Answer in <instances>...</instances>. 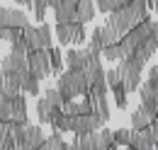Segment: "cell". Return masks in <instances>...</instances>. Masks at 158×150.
I'll list each match as a JSON object with an SVG mask.
<instances>
[{
	"label": "cell",
	"mask_w": 158,
	"mask_h": 150,
	"mask_svg": "<svg viewBox=\"0 0 158 150\" xmlns=\"http://www.w3.org/2000/svg\"><path fill=\"white\" fill-rule=\"evenodd\" d=\"M148 15L146 0H129L124 7H119L114 12L107 15V22L100 27V37H102V46L107 44H117L129 29H134L136 24H141Z\"/></svg>",
	"instance_id": "obj_1"
},
{
	"label": "cell",
	"mask_w": 158,
	"mask_h": 150,
	"mask_svg": "<svg viewBox=\"0 0 158 150\" xmlns=\"http://www.w3.org/2000/svg\"><path fill=\"white\" fill-rule=\"evenodd\" d=\"M148 37H158V22L153 17H146L141 24H136L134 29H129L124 37L117 41V46H119V51H122V58H127V56H131L134 51H136L139 46L146 41Z\"/></svg>",
	"instance_id": "obj_2"
},
{
	"label": "cell",
	"mask_w": 158,
	"mask_h": 150,
	"mask_svg": "<svg viewBox=\"0 0 158 150\" xmlns=\"http://www.w3.org/2000/svg\"><path fill=\"white\" fill-rule=\"evenodd\" d=\"M0 121L29 124L27 121V99H24V94H7L0 90Z\"/></svg>",
	"instance_id": "obj_3"
},
{
	"label": "cell",
	"mask_w": 158,
	"mask_h": 150,
	"mask_svg": "<svg viewBox=\"0 0 158 150\" xmlns=\"http://www.w3.org/2000/svg\"><path fill=\"white\" fill-rule=\"evenodd\" d=\"M56 90H59V94L63 97V102H68V99H76L80 94H85L88 82H85V77H83L80 70H63V73L59 75Z\"/></svg>",
	"instance_id": "obj_4"
},
{
	"label": "cell",
	"mask_w": 158,
	"mask_h": 150,
	"mask_svg": "<svg viewBox=\"0 0 158 150\" xmlns=\"http://www.w3.org/2000/svg\"><path fill=\"white\" fill-rule=\"evenodd\" d=\"M85 102L90 107V114L98 116L102 124H107L110 119V104H107V85L105 82H95L85 90Z\"/></svg>",
	"instance_id": "obj_5"
},
{
	"label": "cell",
	"mask_w": 158,
	"mask_h": 150,
	"mask_svg": "<svg viewBox=\"0 0 158 150\" xmlns=\"http://www.w3.org/2000/svg\"><path fill=\"white\" fill-rule=\"evenodd\" d=\"M117 73L122 77V87L127 90V94L139 90V85H141V73H143V65L139 63L136 58L127 56V58H119L117 61Z\"/></svg>",
	"instance_id": "obj_6"
},
{
	"label": "cell",
	"mask_w": 158,
	"mask_h": 150,
	"mask_svg": "<svg viewBox=\"0 0 158 150\" xmlns=\"http://www.w3.org/2000/svg\"><path fill=\"white\" fill-rule=\"evenodd\" d=\"M56 37L63 46H68V44L83 46L85 44V29L80 22H66V24H56Z\"/></svg>",
	"instance_id": "obj_7"
},
{
	"label": "cell",
	"mask_w": 158,
	"mask_h": 150,
	"mask_svg": "<svg viewBox=\"0 0 158 150\" xmlns=\"http://www.w3.org/2000/svg\"><path fill=\"white\" fill-rule=\"evenodd\" d=\"M102 126L105 124L93 114H80V116H68L66 119V131H71V133H93L98 128H102Z\"/></svg>",
	"instance_id": "obj_8"
},
{
	"label": "cell",
	"mask_w": 158,
	"mask_h": 150,
	"mask_svg": "<svg viewBox=\"0 0 158 150\" xmlns=\"http://www.w3.org/2000/svg\"><path fill=\"white\" fill-rule=\"evenodd\" d=\"M46 133L41 131V126H32V124H22L20 126V150H37L44 143Z\"/></svg>",
	"instance_id": "obj_9"
},
{
	"label": "cell",
	"mask_w": 158,
	"mask_h": 150,
	"mask_svg": "<svg viewBox=\"0 0 158 150\" xmlns=\"http://www.w3.org/2000/svg\"><path fill=\"white\" fill-rule=\"evenodd\" d=\"M27 70L34 75L37 80L49 77V75H51V65H49L46 51H29V53H27Z\"/></svg>",
	"instance_id": "obj_10"
},
{
	"label": "cell",
	"mask_w": 158,
	"mask_h": 150,
	"mask_svg": "<svg viewBox=\"0 0 158 150\" xmlns=\"http://www.w3.org/2000/svg\"><path fill=\"white\" fill-rule=\"evenodd\" d=\"M139 87H141V107L151 114V116H158V82L146 80V82L139 85Z\"/></svg>",
	"instance_id": "obj_11"
},
{
	"label": "cell",
	"mask_w": 158,
	"mask_h": 150,
	"mask_svg": "<svg viewBox=\"0 0 158 150\" xmlns=\"http://www.w3.org/2000/svg\"><path fill=\"white\" fill-rule=\"evenodd\" d=\"M29 24V17H27V12H22V10H2V19H0V27H7V29H22V27H27Z\"/></svg>",
	"instance_id": "obj_12"
},
{
	"label": "cell",
	"mask_w": 158,
	"mask_h": 150,
	"mask_svg": "<svg viewBox=\"0 0 158 150\" xmlns=\"http://www.w3.org/2000/svg\"><path fill=\"white\" fill-rule=\"evenodd\" d=\"M76 2L78 0H61L54 7V17L56 24H66V22H76Z\"/></svg>",
	"instance_id": "obj_13"
},
{
	"label": "cell",
	"mask_w": 158,
	"mask_h": 150,
	"mask_svg": "<svg viewBox=\"0 0 158 150\" xmlns=\"http://www.w3.org/2000/svg\"><path fill=\"white\" fill-rule=\"evenodd\" d=\"M90 56H95L90 51V46H83V49H68L66 53V61H68V70H80L85 65V61Z\"/></svg>",
	"instance_id": "obj_14"
},
{
	"label": "cell",
	"mask_w": 158,
	"mask_h": 150,
	"mask_svg": "<svg viewBox=\"0 0 158 150\" xmlns=\"http://www.w3.org/2000/svg\"><path fill=\"white\" fill-rule=\"evenodd\" d=\"M156 51H158V37H148L141 46H139L136 51L131 53V58H136L141 65H146V61H151V58L156 56Z\"/></svg>",
	"instance_id": "obj_15"
},
{
	"label": "cell",
	"mask_w": 158,
	"mask_h": 150,
	"mask_svg": "<svg viewBox=\"0 0 158 150\" xmlns=\"http://www.w3.org/2000/svg\"><path fill=\"white\" fill-rule=\"evenodd\" d=\"M127 145L134 148V150H153V148H156V143L148 138L146 128H141V131H131V133H129V143H127Z\"/></svg>",
	"instance_id": "obj_16"
},
{
	"label": "cell",
	"mask_w": 158,
	"mask_h": 150,
	"mask_svg": "<svg viewBox=\"0 0 158 150\" xmlns=\"http://www.w3.org/2000/svg\"><path fill=\"white\" fill-rule=\"evenodd\" d=\"M0 70H10V73H27V56H17V53H7L2 58V68Z\"/></svg>",
	"instance_id": "obj_17"
},
{
	"label": "cell",
	"mask_w": 158,
	"mask_h": 150,
	"mask_svg": "<svg viewBox=\"0 0 158 150\" xmlns=\"http://www.w3.org/2000/svg\"><path fill=\"white\" fill-rule=\"evenodd\" d=\"M95 2L93 0H78L76 2V22L80 24H85V22H90V19H95Z\"/></svg>",
	"instance_id": "obj_18"
},
{
	"label": "cell",
	"mask_w": 158,
	"mask_h": 150,
	"mask_svg": "<svg viewBox=\"0 0 158 150\" xmlns=\"http://www.w3.org/2000/svg\"><path fill=\"white\" fill-rule=\"evenodd\" d=\"M153 119H158V116H151L143 107L134 109V114H131V131H141V128H146Z\"/></svg>",
	"instance_id": "obj_19"
},
{
	"label": "cell",
	"mask_w": 158,
	"mask_h": 150,
	"mask_svg": "<svg viewBox=\"0 0 158 150\" xmlns=\"http://www.w3.org/2000/svg\"><path fill=\"white\" fill-rule=\"evenodd\" d=\"M20 92H27V94H39V80L29 73H22L20 75Z\"/></svg>",
	"instance_id": "obj_20"
},
{
	"label": "cell",
	"mask_w": 158,
	"mask_h": 150,
	"mask_svg": "<svg viewBox=\"0 0 158 150\" xmlns=\"http://www.w3.org/2000/svg\"><path fill=\"white\" fill-rule=\"evenodd\" d=\"M56 112H59V109H54L44 97L37 102V116H39L41 124H51V121H54V116H56Z\"/></svg>",
	"instance_id": "obj_21"
},
{
	"label": "cell",
	"mask_w": 158,
	"mask_h": 150,
	"mask_svg": "<svg viewBox=\"0 0 158 150\" xmlns=\"http://www.w3.org/2000/svg\"><path fill=\"white\" fill-rule=\"evenodd\" d=\"M93 138H95V150H107L110 145H114L110 128H98V131L93 133Z\"/></svg>",
	"instance_id": "obj_22"
},
{
	"label": "cell",
	"mask_w": 158,
	"mask_h": 150,
	"mask_svg": "<svg viewBox=\"0 0 158 150\" xmlns=\"http://www.w3.org/2000/svg\"><path fill=\"white\" fill-rule=\"evenodd\" d=\"M51 34H54V32H51V27H49L46 22H41L39 27H37V39H39V51H46V49L51 46V39H54Z\"/></svg>",
	"instance_id": "obj_23"
},
{
	"label": "cell",
	"mask_w": 158,
	"mask_h": 150,
	"mask_svg": "<svg viewBox=\"0 0 158 150\" xmlns=\"http://www.w3.org/2000/svg\"><path fill=\"white\" fill-rule=\"evenodd\" d=\"M46 56H49L51 73H61V70H63V53H61L56 46H49V49H46Z\"/></svg>",
	"instance_id": "obj_24"
},
{
	"label": "cell",
	"mask_w": 158,
	"mask_h": 150,
	"mask_svg": "<svg viewBox=\"0 0 158 150\" xmlns=\"http://www.w3.org/2000/svg\"><path fill=\"white\" fill-rule=\"evenodd\" d=\"M95 133V131H93ZM93 133H76V143H73V148L76 150H95V138H93Z\"/></svg>",
	"instance_id": "obj_25"
},
{
	"label": "cell",
	"mask_w": 158,
	"mask_h": 150,
	"mask_svg": "<svg viewBox=\"0 0 158 150\" xmlns=\"http://www.w3.org/2000/svg\"><path fill=\"white\" fill-rule=\"evenodd\" d=\"M44 99H46L54 109H61V104H63V97L59 94V90H56V87H49V90L44 92Z\"/></svg>",
	"instance_id": "obj_26"
},
{
	"label": "cell",
	"mask_w": 158,
	"mask_h": 150,
	"mask_svg": "<svg viewBox=\"0 0 158 150\" xmlns=\"http://www.w3.org/2000/svg\"><path fill=\"white\" fill-rule=\"evenodd\" d=\"M100 58H107V61H119V58H122V51H119L117 44H107V46L100 51Z\"/></svg>",
	"instance_id": "obj_27"
},
{
	"label": "cell",
	"mask_w": 158,
	"mask_h": 150,
	"mask_svg": "<svg viewBox=\"0 0 158 150\" xmlns=\"http://www.w3.org/2000/svg\"><path fill=\"white\" fill-rule=\"evenodd\" d=\"M105 85H107V90H114L117 85H122V77H119L117 68H112V70H105Z\"/></svg>",
	"instance_id": "obj_28"
},
{
	"label": "cell",
	"mask_w": 158,
	"mask_h": 150,
	"mask_svg": "<svg viewBox=\"0 0 158 150\" xmlns=\"http://www.w3.org/2000/svg\"><path fill=\"white\" fill-rule=\"evenodd\" d=\"M46 0H32V12H34V17L39 19V22H44L46 19Z\"/></svg>",
	"instance_id": "obj_29"
},
{
	"label": "cell",
	"mask_w": 158,
	"mask_h": 150,
	"mask_svg": "<svg viewBox=\"0 0 158 150\" xmlns=\"http://www.w3.org/2000/svg\"><path fill=\"white\" fill-rule=\"evenodd\" d=\"M129 133H131V128H119V131H112V143L114 145H127L129 143Z\"/></svg>",
	"instance_id": "obj_30"
},
{
	"label": "cell",
	"mask_w": 158,
	"mask_h": 150,
	"mask_svg": "<svg viewBox=\"0 0 158 150\" xmlns=\"http://www.w3.org/2000/svg\"><path fill=\"white\" fill-rule=\"evenodd\" d=\"M10 46H12V49H10V53H17V56H27V53H29V46L24 44V39H22V37L15 39Z\"/></svg>",
	"instance_id": "obj_31"
},
{
	"label": "cell",
	"mask_w": 158,
	"mask_h": 150,
	"mask_svg": "<svg viewBox=\"0 0 158 150\" xmlns=\"http://www.w3.org/2000/svg\"><path fill=\"white\" fill-rule=\"evenodd\" d=\"M112 94H114V102H117L119 109H127V90H124L122 85H117V87L112 90Z\"/></svg>",
	"instance_id": "obj_32"
},
{
	"label": "cell",
	"mask_w": 158,
	"mask_h": 150,
	"mask_svg": "<svg viewBox=\"0 0 158 150\" xmlns=\"http://www.w3.org/2000/svg\"><path fill=\"white\" fill-rule=\"evenodd\" d=\"M20 39V29H7V27H0V41H15Z\"/></svg>",
	"instance_id": "obj_33"
},
{
	"label": "cell",
	"mask_w": 158,
	"mask_h": 150,
	"mask_svg": "<svg viewBox=\"0 0 158 150\" xmlns=\"http://www.w3.org/2000/svg\"><path fill=\"white\" fill-rule=\"evenodd\" d=\"M146 80H153V82H158V65H151V68H148Z\"/></svg>",
	"instance_id": "obj_34"
},
{
	"label": "cell",
	"mask_w": 158,
	"mask_h": 150,
	"mask_svg": "<svg viewBox=\"0 0 158 150\" xmlns=\"http://www.w3.org/2000/svg\"><path fill=\"white\" fill-rule=\"evenodd\" d=\"M63 150H76V148H73V145H66V143H63Z\"/></svg>",
	"instance_id": "obj_35"
},
{
	"label": "cell",
	"mask_w": 158,
	"mask_h": 150,
	"mask_svg": "<svg viewBox=\"0 0 158 150\" xmlns=\"http://www.w3.org/2000/svg\"><path fill=\"white\" fill-rule=\"evenodd\" d=\"M2 10H5V7H2V5H0V19H2Z\"/></svg>",
	"instance_id": "obj_36"
},
{
	"label": "cell",
	"mask_w": 158,
	"mask_h": 150,
	"mask_svg": "<svg viewBox=\"0 0 158 150\" xmlns=\"http://www.w3.org/2000/svg\"><path fill=\"white\" fill-rule=\"evenodd\" d=\"M107 150H117V145H110V148H107Z\"/></svg>",
	"instance_id": "obj_37"
},
{
	"label": "cell",
	"mask_w": 158,
	"mask_h": 150,
	"mask_svg": "<svg viewBox=\"0 0 158 150\" xmlns=\"http://www.w3.org/2000/svg\"><path fill=\"white\" fill-rule=\"evenodd\" d=\"M127 150H134V148H129V145H127Z\"/></svg>",
	"instance_id": "obj_38"
},
{
	"label": "cell",
	"mask_w": 158,
	"mask_h": 150,
	"mask_svg": "<svg viewBox=\"0 0 158 150\" xmlns=\"http://www.w3.org/2000/svg\"><path fill=\"white\" fill-rule=\"evenodd\" d=\"M0 61H2V56H0Z\"/></svg>",
	"instance_id": "obj_39"
},
{
	"label": "cell",
	"mask_w": 158,
	"mask_h": 150,
	"mask_svg": "<svg viewBox=\"0 0 158 150\" xmlns=\"http://www.w3.org/2000/svg\"><path fill=\"white\" fill-rule=\"evenodd\" d=\"M153 150H156V148H153Z\"/></svg>",
	"instance_id": "obj_40"
}]
</instances>
